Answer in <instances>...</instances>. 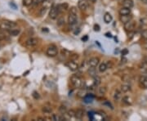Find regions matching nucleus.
<instances>
[{"mask_svg":"<svg viewBox=\"0 0 147 121\" xmlns=\"http://www.w3.org/2000/svg\"><path fill=\"white\" fill-rule=\"evenodd\" d=\"M16 26V23L13 22V21H5L0 23V29L2 30H6L9 31L12 29L15 28Z\"/></svg>","mask_w":147,"mask_h":121,"instance_id":"nucleus-1","label":"nucleus"},{"mask_svg":"<svg viewBox=\"0 0 147 121\" xmlns=\"http://www.w3.org/2000/svg\"><path fill=\"white\" fill-rule=\"evenodd\" d=\"M70 81L71 84H73V86L76 88H80L81 86H82V79H80V77H78L76 74H74V75L71 76Z\"/></svg>","mask_w":147,"mask_h":121,"instance_id":"nucleus-2","label":"nucleus"},{"mask_svg":"<svg viewBox=\"0 0 147 121\" xmlns=\"http://www.w3.org/2000/svg\"><path fill=\"white\" fill-rule=\"evenodd\" d=\"M58 53V49H57V47L55 45H50L49 47L47 49V52H46V54L48 56V57H54L57 55Z\"/></svg>","mask_w":147,"mask_h":121,"instance_id":"nucleus-3","label":"nucleus"},{"mask_svg":"<svg viewBox=\"0 0 147 121\" xmlns=\"http://www.w3.org/2000/svg\"><path fill=\"white\" fill-rule=\"evenodd\" d=\"M59 7H51V10L49 12V17L52 20H55V19L57 18V16L59 15Z\"/></svg>","mask_w":147,"mask_h":121,"instance_id":"nucleus-4","label":"nucleus"},{"mask_svg":"<svg viewBox=\"0 0 147 121\" xmlns=\"http://www.w3.org/2000/svg\"><path fill=\"white\" fill-rule=\"evenodd\" d=\"M38 44V40L35 38H30L26 40L25 46L29 48H33Z\"/></svg>","mask_w":147,"mask_h":121,"instance_id":"nucleus-5","label":"nucleus"},{"mask_svg":"<svg viewBox=\"0 0 147 121\" xmlns=\"http://www.w3.org/2000/svg\"><path fill=\"white\" fill-rule=\"evenodd\" d=\"M135 22L134 21H132V20L129 21L128 22H126L124 24V29L125 30L127 31V32H132V31L134 30V28H135Z\"/></svg>","mask_w":147,"mask_h":121,"instance_id":"nucleus-6","label":"nucleus"},{"mask_svg":"<svg viewBox=\"0 0 147 121\" xmlns=\"http://www.w3.org/2000/svg\"><path fill=\"white\" fill-rule=\"evenodd\" d=\"M66 66L72 71H77L78 68V65L77 64V62H76L75 60H70V61H68L67 63H66Z\"/></svg>","mask_w":147,"mask_h":121,"instance_id":"nucleus-7","label":"nucleus"},{"mask_svg":"<svg viewBox=\"0 0 147 121\" xmlns=\"http://www.w3.org/2000/svg\"><path fill=\"white\" fill-rule=\"evenodd\" d=\"M77 21V14L70 12L68 16V22L70 25H74Z\"/></svg>","mask_w":147,"mask_h":121,"instance_id":"nucleus-8","label":"nucleus"},{"mask_svg":"<svg viewBox=\"0 0 147 121\" xmlns=\"http://www.w3.org/2000/svg\"><path fill=\"white\" fill-rule=\"evenodd\" d=\"M99 62H100V59L98 57H92L88 60V65H89L90 66L97 67L98 65H99Z\"/></svg>","mask_w":147,"mask_h":121,"instance_id":"nucleus-9","label":"nucleus"},{"mask_svg":"<svg viewBox=\"0 0 147 121\" xmlns=\"http://www.w3.org/2000/svg\"><path fill=\"white\" fill-rule=\"evenodd\" d=\"M140 84L141 87H143V88L147 89V76L146 75H141L139 79Z\"/></svg>","mask_w":147,"mask_h":121,"instance_id":"nucleus-10","label":"nucleus"},{"mask_svg":"<svg viewBox=\"0 0 147 121\" xmlns=\"http://www.w3.org/2000/svg\"><path fill=\"white\" fill-rule=\"evenodd\" d=\"M132 16L130 15V14L129 15H120V17H119L120 21L123 24H125L126 22H128L129 21L132 20Z\"/></svg>","mask_w":147,"mask_h":121,"instance_id":"nucleus-11","label":"nucleus"},{"mask_svg":"<svg viewBox=\"0 0 147 121\" xmlns=\"http://www.w3.org/2000/svg\"><path fill=\"white\" fill-rule=\"evenodd\" d=\"M78 8L82 11H84L86 10L87 7V3L86 2V0H79L78 1Z\"/></svg>","mask_w":147,"mask_h":121,"instance_id":"nucleus-12","label":"nucleus"},{"mask_svg":"<svg viewBox=\"0 0 147 121\" xmlns=\"http://www.w3.org/2000/svg\"><path fill=\"white\" fill-rule=\"evenodd\" d=\"M122 3V7L128 8H132V7L134 6V3L132 0H124Z\"/></svg>","mask_w":147,"mask_h":121,"instance_id":"nucleus-13","label":"nucleus"},{"mask_svg":"<svg viewBox=\"0 0 147 121\" xmlns=\"http://www.w3.org/2000/svg\"><path fill=\"white\" fill-rule=\"evenodd\" d=\"M130 13H131V8L122 7V8L119 10V14H120V15H129Z\"/></svg>","mask_w":147,"mask_h":121,"instance_id":"nucleus-14","label":"nucleus"},{"mask_svg":"<svg viewBox=\"0 0 147 121\" xmlns=\"http://www.w3.org/2000/svg\"><path fill=\"white\" fill-rule=\"evenodd\" d=\"M75 112H76L75 113V118H77L78 120H82L83 117V115H84L83 110H82V109H78Z\"/></svg>","mask_w":147,"mask_h":121,"instance_id":"nucleus-15","label":"nucleus"},{"mask_svg":"<svg viewBox=\"0 0 147 121\" xmlns=\"http://www.w3.org/2000/svg\"><path fill=\"white\" fill-rule=\"evenodd\" d=\"M121 98H122V91L115 90L114 94V101H119Z\"/></svg>","mask_w":147,"mask_h":121,"instance_id":"nucleus-16","label":"nucleus"},{"mask_svg":"<svg viewBox=\"0 0 147 121\" xmlns=\"http://www.w3.org/2000/svg\"><path fill=\"white\" fill-rule=\"evenodd\" d=\"M122 102H123L124 104H126V105H127V106L132 105V98L130 97H128V96H125V97H122Z\"/></svg>","mask_w":147,"mask_h":121,"instance_id":"nucleus-17","label":"nucleus"},{"mask_svg":"<svg viewBox=\"0 0 147 121\" xmlns=\"http://www.w3.org/2000/svg\"><path fill=\"white\" fill-rule=\"evenodd\" d=\"M112 20H113L112 16L110 15V14L109 12H106V13L105 14V16H104V21H105V23H106V24H109V23L111 22Z\"/></svg>","mask_w":147,"mask_h":121,"instance_id":"nucleus-18","label":"nucleus"},{"mask_svg":"<svg viewBox=\"0 0 147 121\" xmlns=\"http://www.w3.org/2000/svg\"><path fill=\"white\" fill-rule=\"evenodd\" d=\"M88 74H89V75L90 76H92V77H93L94 78L95 76H97V71H96V69H95V67H93V66H91L89 69H88Z\"/></svg>","mask_w":147,"mask_h":121,"instance_id":"nucleus-19","label":"nucleus"},{"mask_svg":"<svg viewBox=\"0 0 147 121\" xmlns=\"http://www.w3.org/2000/svg\"><path fill=\"white\" fill-rule=\"evenodd\" d=\"M21 32L20 29H12L11 30H9V35L12 36H17Z\"/></svg>","mask_w":147,"mask_h":121,"instance_id":"nucleus-20","label":"nucleus"},{"mask_svg":"<svg viewBox=\"0 0 147 121\" xmlns=\"http://www.w3.org/2000/svg\"><path fill=\"white\" fill-rule=\"evenodd\" d=\"M131 90V87L128 84H122L121 86V91L122 93H127Z\"/></svg>","mask_w":147,"mask_h":121,"instance_id":"nucleus-21","label":"nucleus"},{"mask_svg":"<svg viewBox=\"0 0 147 121\" xmlns=\"http://www.w3.org/2000/svg\"><path fill=\"white\" fill-rule=\"evenodd\" d=\"M43 5L47 8H51V6L52 5V0H43Z\"/></svg>","mask_w":147,"mask_h":121,"instance_id":"nucleus-22","label":"nucleus"},{"mask_svg":"<svg viewBox=\"0 0 147 121\" xmlns=\"http://www.w3.org/2000/svg\"><path fill=\"white\" fill-rule=\"evenodd\" d=\"M140 71L141 72H146L147 71V62L146 61H142V63L140 66Z\"/></svg>","mask_w":147,"mask_h":121,"instance_id":"nucleus-23","label":"nucleus"},{"mask_svg":"<svg viewBox=\"0 0 147 121\" xmlns=\"http://www.w3.org/2000/svg\"><path fill=\"white\" fill-rule=\"evenodd\" d=\"M107 69H108L107 68V65H106V63H105V62H104V63L100 64V66H99V68H98L99 71L101 72V73H102V72H105Z\"/></svg>","mask_w":147,"mask_h":121,"instance_id":"nucleus-24","label":"nucleus"},{"mask_svg":"<svg viewBox=\"0 0 147 121\" xmlns=\"http://www.w3.org/2000/svg\"><path fill=\"white\" fill-rule=\"evenodd\" d=\"M42 111H43L44 114H50L51 113L52 110H51V107H48V106H43V109H42Z\"/></svg>","mask_w":147,"mask_h":121,"instance_id":"nucleus-25","label":"nucleus"},{"mask_svg":"<svg viewBox=\"0 0 147 121\" xmlns=\"http://www.w3.org/2000/svg\"><path fill=\"white\" fill-rule=\"evenodd\" d=\"M107 92V88L105 87H100L98 88V93H99L100 95H104V94L106 93Z\"/></svg>","mask_w":147,"mask_h":121,"instance_id":"nucleus-26","label":"nucleus"},{"mask_svg":"<svg viewBox=\"0 0 147 121\" xmlns=\"http://www.w3.org/2000/svg\"><path fill=\"white\" fill-rule=\"evenodd\" d=\"M59 8H60L61 9H62V10H64V11H67L69 9V4L67 3H63L59 6Z\"/></svg>","mask_w":147,"mask_h":121,"instance_id":"nucleus-27","label":"nucleus"},{"mask_svg":"<svg viewBox=\"0 0 147 121\" xmlns=\"http://www.w3.org/2000/svg\"><path fill=\"white\" fill-rule=\"evenodd\" d=\"M59 111L62 114V115H65V114L67 113V108L65 107V106H61L60 107H59Z\"/></svg>","mask_w":147,"mask_h":121,"instance_id":"nucleus-28","label":"nucleus"},{"mask_svg":"<svg viewBox=\"0 0 147 121\" xmlns=\"http://www.w3.org/2000/svg\"><path fill=\"white\" fill-rule=\"evenodd\" d=\"M33 3H34V0H23V4H24V6H25V7L33 5Z\"/></svg>","mask_w":147,"mask_h":121,"instance_id":"nucleus-29","label":"nucleus"},{"mask_svg":"<svg viewBox=\"0 0 147 121\" xmlns=\"http://www.w3.org/2000/svg\"><path fill=\"white\" fill-rule=\"evenodd\" d=\"M101 83V79H100V78L99 76H95L94 77V84H95V85H97V86H98L99 84Z\"/></svg>","mask_w":147,"mask_h":121,"instance_id":"nucleus-30","label":"nucleus"},{"mask_svg":"<svg viewBox=\"0 0 147 121\" xmlns=\"http://www.w3.org/2000/svg\"><path fill=\"white\" fill-rule=\"evenodd\" d=\"M47 10H48V8H45V7H43V8H41L40 11H39V15L41 16H44L47 12Z\"/></svg>","mask_w":147,"mask_h":121,"instance_id":"nucleus-31","label":"nucleus"},{"mask_svg":"<svg viewBox=\"0 0 147 121\" xmlns=\"http://www.w3.org/2000/svg\"><path fill=\"white\" fill-rule=\"evenodd\" d=\"M75 110H68L67 111V114H68V115L70 116V118H72V117H75Z\"/></svg>","mask_w":147,"mask_h":121,"instance_id":"nucleus-32","label":"nucleus"},{"mask_svg":"<svg viewBox=\"0 0 147 121\" xmlns=\"http://www.w3.org/2000/svg\"><path fill=\"white\" fill-rule=\"evenodd\" d=\"M122 79L124 82H130V81H131V77H130L128 74H125V75L122 76Z\"/></svg>","mask_w":147,"mask_h":121,"instance_id":"nucleus-33","label":"nucleus"},{"mask_svg":"<svg viewBox=\"0 0 147 121\" xmlns=\"http://www.w3.org/2000/svg\"><path fill=\"white\" fill-rule=\"evenodd\" d=\"M141 38L145 40H147V30H144L141 32Z\"/></svg>","mask_w":147,"mask_h":121,"instance_id":"nucleus-34","label":"nucleus"},{"mask_svg":"<svg viewBox=\"0 0 147 121\" xmlns=\"http://www.w3.org/2000/svg\"><path fill=\"white\" fill-rule=\"evenodd\" d=\"M70 60H77L78 59V54H70Z\"/></svg>","mask_w":147,"mask_h":121,"instance_id":"nucleus-35","label":"nucleus"},{"mask_svg":"<svg viewBox=\"0 0 147 121\" xmlns=\"http://www.w3.org/2000/svg\"><path fill=\"white\" fill-rule=\"evenodd\" d=\"M61 54L66 57V56H70V52H69L68 50H66V49H62V50H61Z\"/></svg>","mask_w":147,"mask_h":121,"instance_id":"nucleus-36","label":"nucleus"},{"mask_svg":"<svg viewBox=\"0 0 147 121\" xmlns=\"http://www.w3.org/2000/svg\"><path fill=\"white\" fill-rule=\"evenodd\" d=\"M128 50H127V48H124V49H122V52H121V54H122V57H125L126 55H127L128 54Z\"/></svg>","mask_w":147,"mask_h":121,"instance_id":"nucleus-37","label":"nucleus"},{"mask_svg":"<svg viewBox=\"0 0 147 121\" xmlns=\"http://www.w3.org/2000/svg\"><path fill=\"white\" fill-rule=\"evenodd\" d=\"M43 0H34L33 5H34V6L39 5L40 3H43Z\"/></svg>","mask_w":147,"mask_h":121,"instance_id":"nucleus-38","label":"nucleus"},{"mask_svg":"<svg viewBox=\"0 0 147 121\" xmlns=\"http://www.w3.org/2000/svg\"><path fill=\"white\" fill-rule=\"evenodd\" d=\"M93 30H94V31H96V32H99V31L100 30V25H97V24H95L94 26H93Z\"/></svg>","mask_w":147,"mask_h":121,"instance_id":"nucleus-39","label":"nucleus"},{"mask_svg":"<svg viewBox=\"0 0 147 121\" xmlns=\"http://www.w3.org/2000/svg\"><path fill=\"white\" fill-rule=\"evenodd\" d=\"M7 38V35H6V34L5 33H3V32H0V41H2V40H4L5 38Z\"/></svg>","mask_w":147,"mask_h":121,"instance_id":"nucleus-40","label":"nucleus"},{"mask_svg":"<svg viewBox=\"0 0 147 121\" xmlns=\"http://www.w3.org/2000/svg\"><path fill=\"white\" fill-rule=\"evenodd\" d=\"M33 97L34 99H36V100H38V99L40 97V96H39L38 92H34V93H33Z\"/></svg>","mask_w":147,"mask_h":121,"instance_id":"nucleus-41","label":"nucleus"},{"mask_svg":"<svg viewBox=\"0 0 147 121\" xmlns=\"http://www.w3.org/2000/svg\"><path fill=\"white\" fill-rule=\"evenodd\" d=\"M85 94H86V93H85V91H79L78 93V96L79 97H85Z\"/></svg>","mask_w":147,"mask_h":121,"instance_id":"nucleus-42","label":"nucleus"},{"mask_svg":"<svg viewBox=\"0 0 147 121\" xmlns=\"http://www.w3.org/2000/svg\"><path fill=\"white\" fill-rule=\"evenodd\" d=\"M70 12L74 13V14H77V8H76L75 7H72V8L70 9Z\"/></svg>","mask_w":147,"mask_h":121,"instance_id":"nucleus-43","label":"nucleus"},{"mask_svg":"<svg viewBox=\"0 0 147 121\" xmlns=\"http://www.w3.org/2000/svg\"><path fill=\"white\" fill-rule=\"evenodd\" d=\"M88 116H89V118H90L91 120H94V114H93L92 112H88Z\"/></svg>","mask_w":147,"mask_h":121,"instance_id":"nucleus-44","label":"nucleus"},{"mask_svg":"<svg viewBox=\"0 0 147 121\" xmlns=\"http://www.w3.org/2000/svg\"><path fill=\"white\" fill-rule=\"evenodd\" d=\"M106 65H107V68H112L113 67V63L111 61H108Z\"/></svg>","mask_w":147,"mask_h":121,"instance_id":"nucleus-45","label":"nucleus"},{"mask_svg":"<svg viewBox=\"0 0 147 121\" xmlns=\"http://www.w3.org/2000/svg\"><path fill=\"white\" fill-rule=\"evenodd\" d=\"M104 105H105V106H109V107H110V109H113V106H112V105H111V104H110V103L109 102V101H106V102H105V103H104Z\"/></svg>","mask_w":147,"mask_h":121,"instance_id":"nucleus-46","label":"nucleus"},{"mask_svg":"<svg viewBox=\"0 0 147 121\" xmlns=\"http://www.w3.org/2000/svg\"><path fill=\"white\" fill-rule=\"evenodd\" d=\"M9 5H10V7H12V8H13L14 10H16V6L15 5V4H14L13 3H10Z\"/></svg>","mask_w":147,"mask_h":121,"instance_id":"nucleus-47","label":"nucleus"},{"mask_svg":"<svg viewBox=\"0 0 147 121\" xmlns=\"http://www.w3.org/2000/svg\"><path fill=\"white\" fill-rule=\"evenodd\" d=\"M106 37H108V38H112V35H111V34L110 33H105V35Z\"/></svg>","mask_w":147,"mask_h":121,"instance_id":"nucleus-48","label":"nucleus"},{"mask_svg":"<svg viewBox=\"0 0 147 121\" xmlns=\"http://www.w3.org/2000/svg\"><path fill=\"white\" fill-rule=\"evenodd\" d=\"M87 38H87V36L86 35V36H84V37H83V38H82V40L83 41V42H85V41H87Z\"/></svg>","mask_w":147,"mask_h":121,"instance_id":"nucleus-49","label":"nucleus"},{"mask_svg":"<svg viewBox=\"0 0 147 121\" xmlns=\"http://www.w3.org/2000/svg\"><path fill=\"white\" fill-rule=\"evenodd\" d=\"M79 32H80V30H79V28H78V30H76L74 32V35H78V34L79 33Z\"/></svg>","mask_w":147,"mask_h":121,"instance_id":"nucleus-50","label":"nucleus"},{"mask_svg":"<svg viewBox=\"0 0 147 121\" xmlns=\"http://www.w3.org/2000/svg\"><path fill=\"white\" fill-rule=\"evenodd\" d=\"M143 48H144L146 50H147V42H146V43H145L144 44H143Z\"/></svg>","mask_w":147,"mask_h":121,"instance_id":"nucleus-51","label":"nucleus"},{"mask_svg":"<svg viewBox=\"0 0 147 121\" xmlns=\"http://www.w3.org/2000/svg\"><path fill=\"white\" fill-rule=\"evenodd\" d=\"M63 22H65V21H64V20H63V19H61V20L60 21H59V25H61V24H63Z\"/></svg>","mask_w":147,"mask_h":121,"instance_id":"nucleus-52","label":"nucleus"},{"mask_svg":"<svg viewBox=\"0 0 147 121\" xmlns=\"http://www.w3.org/2000/svg\"><path fill=\"white\" fill-rule=\"evenodd\" d=\"M141 2L144 4H147V0H141Z\"/></svg>","mask_w":147,"mask_h":121,"instance_id":"nucleus-53","label":"nucleus"},{"mask_svg":"<svg viewBox=\"0 0 147 121\" xmlns=\"http://www.w3.org/2000/svg\"><path fill=\"white\" fill-rule=\"evenodd\" d=\"M89 1H90L92 3H96V1H97V0H89Z\"/></svg>","mask_w":147,"mask_h":121,"instance_id":"nucleus-54","label":"nucleus"},{"mask_svg":"<svg viewBox=\"0 0 147 121\" xmlns=\"http://www.w3.org/2000/svg\"><path fill=\"white\" fill-rule=\"evenodd\" d=\"M143 61H146V62H147V57H144Z\"/></svg>","mask_w":147,"mask_h":121,"instance_id":"nucleus-55","label":"nucleus"},{"mask_svg":"<svg viewBox=\"0 0 147 121\" xmlns=\"http://www.w3.org/2000/svg\"><path fill=\"white\" fill-rule=\"evenodd\" d=\"M38 120H44V119H43V118H38Z\"/></svg>","mask_w":147,"mask_h":121,"instance_id":"nucleus-56","label":"nucleus"},{"mask_svg":"<svg viewBox=\"0 0 147 121\" xmlns=\"http://www.w3.org/2000/svg\"><path fill=\"white\" fill-rule=\"evenodd\" d=\"M119 2H121V3H122V2H123L124 0H119Z\"/></svg>","mask_w":147,"mask_h":121,"instance_id":"nucleus-57","label":"nucleus"},{"mask_svg":"<svg viewBox=\"0 0 147 121\" xmlns=\"http://www.w3.org/2000/svg\"><path fill=\"white\" fill-rule=\"evenodd\" d=\"M146 16H147V14H146Z\"/></svg>","mask_w":147,"mask_h":121,"instance_id":"nucleus-58","label":"nucleus"}]
</instances>
